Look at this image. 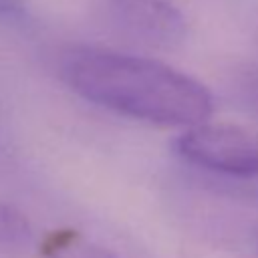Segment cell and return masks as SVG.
<instances>
[{
  "label": "cell",
  "instance_id": "cell-1",
  "mask_svg": "<svg viewBox=\"0 0 258 258\" xmlns=\"http://www.w3.org/2000/svg\"><path fill=\"white\" fill-rule=\"evenodd\" d=\"M58 75L81 99L151 125L187 129L206 123L214 111L202 83L147 56L71 46L58 58Z\"/></svg>",
  "mask_w": 258,
  "mask_h": 258
},
{
  "label": "cell",
  "instance_id": "cell-2",
  "mask_svg": "<svg viewBox=\"0 0 258 258\" xmlns=\"http://www.w3.org/2000/svg\"><path fill=\"white\" fill-rule=\"evenodd\" d=\"M93 20L109 36L147 50H173L187 38V18L171 0H93Z\"/></svg>",
  "mask_w": 258,
  "mask_h": 258
},
{
  "label": "cell",
  "instance_id": "cell-3",
  "mask_svg": "<svg viewBox=\"0 0 258 258\" xmlns=\"http://www.w3.org/2000/svg\"><path fill=\"white\" fill-rule=\"evenodd\" d=\"M181 159L210 173L256 179L258 177V133L226 123H200L183 129L175 139Z\"/></svg>",
  "mask_w": 258,
  "mask_h": 258
},
{
  "label": "cell",
  "instance_id": "cell-4",
  "mask_svg": "<svg viewBox=\"0 0 258 258\" xmlns=\"http://www.w3.org/2000/svg\"><path fill=\"white\" fill-rule=\"evenodd\" d=\"M38 252L42 258H119L111 250L83 238L73 230L50 232L44 240L38 242Z\"/></svg>",
  "mask_w": 258,
  "mask_h": 258
},
{
  "label": "cell",
  "instance_id": "cell-5",
  "mask_svg": "<svg viewBox=\"0 0 258 258\" xmlns=\"http://www.w3.org/2000/svg\"><path fill=\"white\" fill-rule=\"evenodd\" d=\"M36 244L34 230L26 216L0 200V254H24Z\"/></svg>",
  "mask_w": 258,
  "mask_h": 258
},
{
  "label": "cell",
  "instance_id": "cell-6",
  "mask_svg": "<svg viewBox=\"0 0 258 258\" xmlns=\"http://www.w3.org/2000/svg\"><path fill=\"white\" fill-rule=\"evenodd\" d=\"M230 91L234 99L258 119V67L236 69L230 79Z\"/></svg>",
  "mask_w": 258,
  "mask_h": 258
},
{
  "label": "cell",
  "instance_id": "cell-7",
  "mask_svg": "<svg viewBox=\"0 0 258 258\" xmlns=\"http://www.w3.org/2000/svg\"><path fill=\"white\" fill-rule=\"evenodd\" d=\"M244 16H246V24L250 28V34H252L254 42L258 44V0H248L244 4Z\"/></svg>",
  "mask_w": 258,
  "mask_h": 258
},
{
  "label": "cell",
  "instance_id": "cell-8",
  "mask_svg": "<svg viewBox=\"0 0 258 258\" xmlns=\"http://www.w3.org/2000/svg\"><path fill=\"white\" fill-rule=\"evenodd\" d=\"M24 10V0H0V18H16Z\"/></svg>",
  "mask_w": 258,
  "mask_h": 258
},
{
  "label": "cell",
  "instance_id": "cell-9",
  "mask_svg": "<svg viewBox=\"0 0 258 258\" xmlns=\"http://www.w3.org/2000/svg\"><path fill=\"white\" fill-rule=\"evenodd\" d=\"M250 240H252V244H254V248L258 250V222L252 226V230H250Z\"/></svg>",
  "mask_w": 258,
  "mask_h": 258
}]
</instances>
